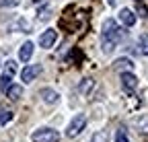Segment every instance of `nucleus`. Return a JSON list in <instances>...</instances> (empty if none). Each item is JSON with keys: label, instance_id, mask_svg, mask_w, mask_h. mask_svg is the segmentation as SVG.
I'll list each match as a JSON object with an SVG mask.
<instances>
[{"label": "nucleus", "instance_id": "f257e3e1", "mask_svg": "<svg viewBox=\"0 0 148 142\" xmlns=\"http://www.w3.org/2000/svg\"><path fill=\"white\" fill-rule=\"evenodd\" d=\"M123 35H125V31L121 27H117V23L113 19H107L103 23V41H101V45H103L105 54H111V51L117 47V43L123 39Z\"/></svg>", "mask_w": 148, "mask_h": 142}, {"label": "nucleus", "instance_id": "f03ea898", "mask_svg": "<svg viewBox=\"0 0 148 142\" xmlns=\"http://www.w3.org/2000/svg\"><path fill=\"white\" fill-rule=\"evenodd\" d=\"M31 140L33 142H58L60 140V134H58V130L41 128V130H35L31 134Z\"/></svg>", "mask_w": 148, "mask_h": 142}, {"label": "nucleus", "instance_id": "7ed1b4c3", "mask_svg": "<svg viewBox=\"0 0 148 142\" xmlns=\"http://www.w3.org/2000/svg\"><path fill=\"white\" fill-rule=\"evenodd\" d=\"M86 126V115L84 113H78V115H74L72 121L68 123V130H66V136L68 138H74V136H78Z\"/></svg>", "mask_w": 148, "mask_h": 142}, {"label": "nucleus", "instance_id": "20e7f679", "mask_svg": "<svg viewBox=\"0 0 148 142\" xmlns=\"http://www.w3.org/2000/svg\"><path fill=\"white\" fill-rule=\"evenodd\" d=\"M121 86H123V91L132 93L134 88L138 86V78L130 72V70H127V72H121Z\"/></svg>", "mask_w": 148, "mask_h": 142}, {"label": "nucleus", "instance_id": "39448f33", "mask_svg": "<svg viewBox=\"0 0 148 142\" xmlns=\"http://www.w3.org/2000/svg\"><path fill=\"white\" fill-rule=\"evenodd\" d=\"M39 72H41V66H39V64L25 66V68H23V72H21V78H23V82H31Z\"/></svg>", "mask_w": 148, "mask_h": 142}, {"label": "nucleus", "instance_id": "423d86ee", "mask_svg": "<svg viewBox=\"0 0 148 142\" xmlns=\"http://www.w3.org/2000/svg\"><path fill=\"white\" fill-rule=\"evenodd\" d=\"M56 37H58V31H56V29H47V31H43V35L39 37V45L41 47H51L56 43Z\"/></svg>", "mask_w": 148, "mask_h": 142}, {"label": "nucleus", "instance_id": "0eeeda50", "mask_svg": "<svg viewBox=\"0 0 148 142\" xmlns=\"http://www.w3.org/2000/svg\"><path fill=\"white\" fill-rule=\"evenodd\" d=\"M31 56H33V43L31 41H25L21 45V49H18V60H21V62H29Z\"/></svg>", "mask_w": 148, "mask_h": 142}, {"label": "nucleus", "instance_id": "6e6552de", "mask_svg": "<svg viewBox=\"0 0 148 142\" xmlns=\"http://www.w3.org/2000/svg\"><path fill=\"white\" fill-rule=\"evenodd\" d=\"M4 93H6V97H8L10 101H18V99L23 97V86H21V84H10Z\"/></svg>", "mask_w": 148, "mask_h": 142}, {"label": "nucleus", "instance_id": "1a4fd4ad", "mask_svg": "<svg viewBox=\"0 0 148 142\" xmlns=\"http://www.w3.org/2000/svg\"><path fill=\"white\" fill-rule=\"evenodd\" d=\"M119 19H121V23H123L125 27H132V25L136 23V14H134L132 10H130V8H121Z\"/></svg>", "mask_w": 148, "mask_h": 142}, {"label": "nucleus", "instance_id": "9d476101", "mask_svg": "<svg viewBox=\"0 0 148 142\" xmlns=\"http://www.w3.org/2000/svg\"><path fill=\"white\" fill-rule=\"evenodd\" d=\"M136 132L142 134V136L148 134V113H144V115H140L136 119Z\"/></svg>", "mask_w": 148, "mask_h": 142}, {"label": "nucleus", "instance_id": "9b49d317", "mask_svg": "<svg viewBox=\"0 0 148 142\" xmlns=\"http://www.w3.org/2000/svg\"><path fill=\"white\" fill-rule=\"evenodd\" d=\"M134 64L132 60H127V58H119L115 64H113V70H117V72H127V70H132Z\"/></svg>", "mask_w": 148, "mask_h": 142}, {"label": "nucleus", "instance_id": "f8f14e48", "mask_svg": "<svg viewBox=\"0 0 148 142\" xmlns=\"http://www.w3.org/2000/svg\"><path fill=\"white\" fill-rule=\"evenodd\" d=\"M39 95H41V99H43L45 103H56V101L60 99V95L56 93L53 88H41V93H39Z\"/></svg>", "mask_w": 148, "mask_h": 142}, {"label": "nucleus", "instance_id": "ddd939ff", "mask_svg": "<svg viewBox=\"0 0 148 142\" xmlns=\"http://www.w3.org/2000/svg\"><path fill=\"white\" fill-rule=\"evenodd\" d=\"M12 117H14V113H12V111H8V109H2V111H0V126L8 123Z\"/></svg>", "mask_w": 148, "mask_h": 142}, {"label": "nucleus", "instance_id": "4468645a", "mask_svg": "<svg viewBox=\"0 0 148 142\" xmlns=\"http://www.w3.org/2000/svg\"><path fill=\"white\" fill-rule=\"evenodd\" d=\"M10 78H12V76H8V74H2V76H0V91H2V93L6 91L10 84H12V82H10Z\"/></svg>", "mask_w": 148, "mask_h": 142}, {"label": "nucleus", "instance_id": "2eb2a0df", "mask_svg": "<svg viewBox=\"0 0 148 142\" xmlns=\"http://www.w3.org/2000/svg\"><path fill=\"white\" fill-rule=\"evenodd\" d=\"M140 51L148 56V35H146V33L140 35Z\"/></svg>", "mask_w": 148, "mask_h": 142}, {"label": "nucleus", "instance_id": "dca6fc26", "mask_svg": "<svg viewBox=\"0 0 148 142\" xmlns=\"http://www.w3.org/2000/svg\"><path fill=\"white\" fill-rule=\"evenodd\" d=\"M14 72H16V62H14V60H8V62H6V68H4V74L12 76Z\"/></svg>", "mask_w": 148, "mask_h": 142}, {"label": "nucleus", "instance_id": "f3484780", "mask_svg": "<svg viewBox=\"0 0 148 142\" xmlns=\"http://www.w3.org/2000/svg\"><path fill=\"white\" fill-rule=\"evenodd\" d=\"M115 142H130V140H127V134H125V128H119V130H117Z\"/></svg>", "mask_w": 148, "mask_h": 142}, {"label": "nucleus", "instance_id": "a211bd4d", "mask_svg": "<svg viewBox=\"0 0 148 142\" xmlns=\"http://www.w3.org/2000/svg\"><path fill=\"white\" fill-rule=\"evenodd\" d=\"M90 88H92V80H90V78H84V80L80 82V93H88Z\"/></svg>", "mask_w": 148, "mask_h": 142}, {"label": "nucleus", "instance_id": "6ab92c4d", "mask_svg": "<svg viewBox=\"0 0 148 142\" xmlns=\"http://www.w3.org/2000/svg\"><path fill=\"white\" fill-rule=\"evenodd\" d=\"M18 2H21V0H0V8H12Z\"/></svg>", "mask_w": 148, "mask_h": 142}, {"label": "nucleus", "instance_id": "aec40b11", "mask_svg": "<svg viewBox=\"0 0 148 142\" xmlns=\"http://www.w3.org/2000/svg\"><path fill=\"white\" fill-rule=\"evenodd\" d=\"M92 142H107V134L105 132H97L92 136Z\"/></svg>", "mask_w": 148, "mask_h": 142}, {"label": "nucleus", "instance_id": "412c9836", "mask_svg": "<svg viewBox=\"0 0 148 142\" xmlns=\"http://www.w3.org/2000/svg\"><path fill=\"white\" fill-rule=\"evenodd\" d=\"M39 19H41V21H47V19H49V6H45V8L39 12Z\"/></svg>", "mask_w": 148, "mask_h": 142}, {"label": "nucleus", "instance_id": "4be33fe9", "mask_svg": "<svg viewBox=\"0 0 148 142\" xmlns=\"http://www.w3.org/2000/svg\"><path fill=\"white\" fill-rule=\"evenodd\" d=\"M138 12H140V16H144V19L148 16V8H146V6H142V4L138 6Z\"/></svg>", "mask_w": 148, "mask_h": 142}, {"label": "nucleus", "instance_id": "5701e85b", "mask_svg": "<svg viewBox=\"0 0 148 142\" xmlns=\"http://www.w3.org/2000/svg\"><path fill=\"white\" fill-rule=\"evenodd\" d=\"M107 4H109V6H113V4H115V0H107Z\"/></svg>", "mask_w": 148, "mask_h": 142}, {"label": "nucleus", "instance_id": "b1692460", "mask_svg": "<svg viewBox=\"0 0 148 142\" xmlns=\"http://www.w3.org/2000/svg\"><path fill=\"white\" fill-rule=\"evenodd\" d=\"M33 2H41V0H33Z\"/></svg>", "mask_w": 148, "mask_h": 142}]
</instances>
